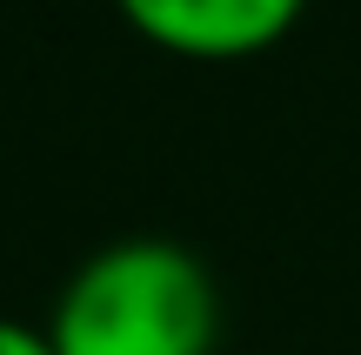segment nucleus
I'll return each mask as SVG.
<instances>
[{
    "label": "nucleus",
    "instance_id": "f257e3e1",
    "mask_svg": "<svg viewBox=\"0 0 361 355\" xmlns=\"http://www.w3.org/2000/svg\"><path fill=\"white\" fill-rule=\"evenodd\" d=\"M47 342L54 355H214L221 289L180 241L128 235L67 275Z\"/></svg>",
    "mask_w": 361,
    "mask_h": 355
},
{
    "label": "nucleus",
    "instance_id": "f03ea898",
    "mask_svg": "<svg viewBox=\"0 0 361 355\" xmlns=\"http://www.w3.org/2000/svg\"><path fill=\"white\" fill-rule=\"evenodd\" d=\"M121 20L180 61H247L295 34L308 0H114Z\"/></svg>",
    "mask_w": 361,
    "mask_h": 355
},
{
    "label": "nucleus",
    "instance_id": "7ed1b4c3",
    "mask_svg": "<svg viewBox=\"0 0 361 355\" xmlns=\"http://www.w3.org/2000/svg\"><path fill=\"white\" fill-rule=\"evenodd\" d=\"M0 355H54V342H47V329H27V322L0 315Z\"/></svg>",
    "mask_w": 361,
    "mask_h": 355
}]
</instances>
